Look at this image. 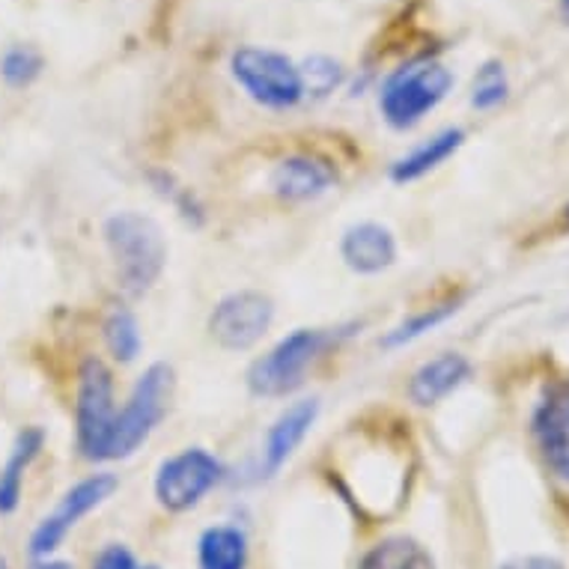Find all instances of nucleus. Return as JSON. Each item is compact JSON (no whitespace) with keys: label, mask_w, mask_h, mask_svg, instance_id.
<instances>
[{"label":"nucleus","mask_w":569,"mask_h":569,"mask_svg":"<svg viewBox=\"0 0 569 569\" xmlns=\"http://www.w3.org/2000/svg\"><path fill=\"white\" fill-rule=\"evenodd\" d=\"M340 253H343L346 266L358 274H379L397 260V242L388 227L358 224L346 230Z\"/></svg>","instance_id":"nucleus-12"},{"label":"nucleus","mask_w":569,"mask_h":569,"mask_svg":"<svg viewBox=\"0 0 569 569\" xmlns=\"http://www.w3.org/2000/svg\"><path fill=\"white\" fill-rule=\"evenodd\" d=\"M340 66L328 57H310L305 69H301V84H305V93L326 96L331 93L337 84H340Z\"/></svg>","instance_id":"nucleus-23"},{"label":"nucleus","mask_w":569,"mask_h":569,"mask_svg":"<svg viewBox=\"0 0 569 569\" xmlns=\"http://www.w3.org/2000/svg\"><path fill=\"white\" fill-rule=\"evenodd\" d=\"M104 343L111 349V355L122 365L134 361L140 352V335H138V322L131 317L129 310H113L108 322H104Z\"/></svg>","instance_id":"nucleus-19"},{"label":"nucleus","mask_w":569,"mask_h":569,"mask_svg":"<svg viewBox=\"0 0 569 569\" xmlns=\"http://www.w3.org/2000/svg\"><path fill=\"white\" fill-rule=\"evenodd\" d=\"M505 569H563L558 560H549V558H522V560H513V563H507Z\"/></svg>","instance_id":"nucleus-25"},{"label":"nucleus","mask_w":569,"mask_h":569,"mask_svg":"<svg viewBox=\"0 0 569 569\" xmlns=\"http://www.w3.org/2000/svg\"><path fill=\"white\" fill-rule=\"evenodd\" d=\"M218 480H221V462L212 453L200 448L182 450L159 468L156 495H159L161 507L179 513V510L194 507Z\"/></svg>","instance_id":"nucleus-7"},{"label":"nucleus","mask_w":569,"mask_h":569,"mask_svg":"<svg viewBox=\"0 0 569 569\" xmlns=\"http://www.w3.org/2000/svg\"><path fill=\"white\" fill-rule=\"evenodd\" d=\"M117 418L120 411L113 406V379L102 361H84L78 379L76 427L78 450L84 459H113V439H117Z\"/></svg>","instance_id":"nucleus-3"},{"label":"nucleus","mask_w":569,"mask_h":569,"mask_svg":"<svg viewBox=\"0 0 569 569\" xmlns=\"http://www.w3.org/2000/svg\"><path fill=\"white\" fill-rule=\"evenodd\" d=\"M39 72H42V57L28 46L10 48L0 60V76L7 78V84L12 87H28Z\"/></svg>","instance_id":"nucleus-20"},{"label":"nucleus","mask_w":569,"mask_h":569,"mask_svg":"<svg viewBox=\"0 0 569 569\" xmlns=\"http://www.w3.org/2000/svg\"><path fill=\"white\" fill-rule=\"evenodd\" d=\"M462 140H466L462 129H448L441 131V134H436L432 140H427V143H420L418 150H411L406 159H400L393 164V182H411V179L427 177L430 170L445 164V161L462 147Z\"/></svg>","instance_id":"nucleus-16"},{"label":"nucleus","mask_w":569,"mask_h":569,"mask_svg":"<svg viewBox=\"0 0 569 569\" xmlns=\"http://www.w3.org/2000/svg\"><path fill=\"white\" fill-rule=\"evenodd\" d=\"M507 99V76L501 63H486L475 76V93H471V104L480 111L498 108Z\"/></svg>","instance_id":"nucleus-21"},{"label":"nucleus","mask_w":569,"mask_h":569,"mask_svg":"<svg viewBox=\"0 0 569 569\" xmlns=\"http://www.w3.org/2000/svg\"><path fill=\"white\" fill-rule=\"evenodd\" d=\"M563 16H567V19H569V0H563Z\"/></svg>","instance_id":"nucleus-27"},{"label":"nucleus","mask_w":569,"mask_h":569,"mask_svg":"<svg viewBox=\"0 0 569 569\" xmlns=\"http://www.w3.org/2000/svg\"><path fill=\"white\" fill-rule=\"evenodd\" d=\"M358 569H436L423 546L406 537H393L367 551Z\"/></svg>","instance_id":"nucleus-18"},{"label":"nucleus","mask_w":569,"mask_h":569,"mask_svg":"<svg viewBox=\"0 0 569 569\" xmlns=\"http://www.w3.org/2000/svg\"><path fill=\"white\" fill-rule=\"evenodd\" d=\"M468 376H471V365H468L462 355H439V358L427 361L418 373L411 376V400L418 402V406H436V402L445 400L450 391H457Z\"/></svg>","instance_id":"nucleus-14"},{"label":"nucleus","mask_w":569,"mask_h":569,"mask_svg":"<svg viewBox=\"0 0 569 569\" xmlns=\"http://www.w3.org/2000/svg\"><path fill=\"white\" fill-rule=\"evenodd\" d=\"M453 310H457V308H453V305H441V308L423 310V313H420V317L409 319V322H402L400 328H393L391 335L385 337V346H388V349H393V346L411 343V340H415V337L427 335V331H430V328L441 326V322H445V319H448L450 313H453Z\"/></svg>","instance_id":"nucleus-22"},{"label":"nucleus","mask_w":569,"mask_h":569,"mask_svg":"<svg viewBox=\"0 0 569 569\" xmlns=\"http://www.w3.org/2000/svg\"><path fill=\"white\" fill-rule=\"evenodd\" d=\"M33 569H72V567H69V563H39V567Z\"/></svg>","instance_id":"nucleus-26"},{"label":"nucleus","mask_w":569,"mask_h":569,"mask_svg":"<svg viewBox=\"0 0 569 569\" xmlns=\"http://www.w3.org/2000/svg\"><path fill=\"white\" fill-rule=\"evenodd\" d=\"M173 391V373L168 365H152L140 376L129 402L120 409L117 418V439H113V459L131 457L134 450L150 439V432L164 418Z\"/></svg>","instance_id":"nucleus-6"},{"label":"nucleus","mask_w":569,"mask_h":569,"mask_svg":"<svg viewBox=\"0 0 569 569\" xmlns=\"http://www.w3.org/2000/svg\"><path fill=\"white\" fill-rule=\"evenodd\" d=\"M0 569H7V563H3V560H0Z\"/></svg>","instance_id":"nucleus-28"},{"label":"nucleus","mask_w":569,"mask_h":569,"mask_svg":"<svg viewBox=\"0 0 569 569\" xmlns=\"http://www.w3.org/2000/svg\"><path fill=\"white\" fill-rule=\"evenodd\" d=\"M337 331L326 328H299L290 337H283L271 352H266L260 361H253L248 385L257 397H287L299 391L308 376V367L326 352L328 346L337 340Z\"/></svg>","instance_id":"nucleus-2"},{"label":"nucleus","mask_w":569,"mask_h":569,"mask_svg":"<svg viewBox=\"0 0 569 569\" xmlns=\"http://www.w3.org/2000/svg\"><path fill=\"white\" fill-rule=\"evenodd\" d=\"M248 540L239 528L218 525L200 537V569H244Z\"/></svg>","instance_id":"nucleus-17"},{"label":"nucleus","mask_w":569,"mask_h":569,"mask_svg":"<svg viewBox=\"0 0 569 569\" xmlns=\"http://www.w3.org/2000/svg\"><path fill=\"white\" fill-rule=\"evenodd\" d=\"M533 436L551 471L569 480V382L558 385L540 402L533 415Z\"/></svg>","instance_id":"nucleus-10"},{"label":"nucleus","mask_w":569,"mask_h":569,"mask_svg":"<svg viewBox=\"0 0 569 569\" xmlns=\"http://www.w3.org/2000/svg\"><path fill=\"white\" fill-rule=\"evenodd\" d=\"M335 186V168L313 156L283 159L271 173V188L287 200H310Z\"/></svg>","instance_id":"nucleus-13"},{"label":"nucleus","mask_w":569,"mask_h":569,"mask_svg":"<svg viewBox=\"0 0 569 569\" xmlns=\"http://www.w3.org/2000/svg\"><path fill=\"white\" fill-rule=\"evenodd\" d=\"M319 415L317 400H301L296 406L283 411L274 427L269 430V439H266V448H262V475L271 477L278 475L283 462L296 453L308 430L313 427V420Z\"/></svg>","instance_id":"nucleus-11"},{"label":"nucleus","mask_w":569,"mask_h":569,"mask_svg":"<svg viewBox=\"0 0 569 569\" xmlns=\"http://www.w3.org/2000/svg\"><path fill=\"white\" fill-rule=\"evenodd\" d=\"M93 569H159V567H140L129 549H122V546H108V549L96 558Z\"/></svg>","instance_id":"nucleus-24"},{"label":"nucleus","mask_w":569,"mask_h":569,"mask_svg":"<svg viewBox=\"0 0 569 569\" xmlns=\"http://www.w3.org/2000/svg\"><path fill=\"white\" fill-rule=\"evenodd\" d=\"M46 441V432L30 427V430L19 432V439L12 445V453L7 459V466L0 468V513H12L21 498V486H24V471L30 462L39 457Z\"/></svg>","instance_id":"nucleus-15"},{"label":"nucleus","mask_w":569,"mask_h":569,"mask_svg":"<svg viewBox=\"0 0 569 569\" xmlns=\"http://www.w3.org/2000/svg\"><path fill=\"white\" fill-rule=\"evenodd\" d=\"M230 69L239 87L262 108L283 111L305 96L301 69L269 48H239L230 60Z\"/></svg>","instance_id":"nucleus-5"},{"label":"nucleus","mask_w":569,"mask_h":569,"mask_svg":"<svg viewBox=\"0 0 569 569\" xmlns=\"http://www.w3.org/2000/svg\"><path fill=\"white\" fill-rule=\"evenodd\" d=\"M117 489V477L113 475H93L81 480L76 489H69L63 495V501L57 505V510L51 516H46L39 528L33 531V540H30V549L33 555H48L54 551L63 537L78 525V519H84L93 507H99L108 498V495Z\"/></svg>","instance_id":"nucleus-9"},{"label":"nucleus","mask_w":569,"mask_h":569,"mask_svg":"<svg viewBox=\"0 0 569 569\" xmlns=\"http://www.w3.org/2000/svg\"><path fill=\"white\" fill-rule=\"evenodd\" d=\"M104 242L117 262L122 290L140 296L159 280L168 260V244H164L161 227L152 218L138 216V212L113 216L104 224Z\"/></svg>","instance_id":"nucleus-1"},{"label":"nucleus","mask_w":569,"mask_h":569,"mask_svg":"<svg viewBox=\"0 0 569 569\" xmlns=\"http://www.w3.org/2000/svg\"><path fill=\"white\" fill-rule=\"evenodd\" d=\"M274 319V305L262 292H233L224 301H218V308L209 317V331L224 349H251Z\"/></svg>","instance_id":"nucleus-8"},{"label":"nucleus","mask_w":569,"mask_h":569,"mask_svg":"<svg viewBox=\"0 0 569 569\" xmlns=\"http://www.w3.org/2000/svg\"><path fill=\"white\" fill-rule=\"evenodd\" d=\"M450 84H453L450 69L436 60L402 66L382 87V96H379L382 117L393 129H411L448 96Z\"/></svg>","instance_id":"nucleus-4"}]
</instances>
